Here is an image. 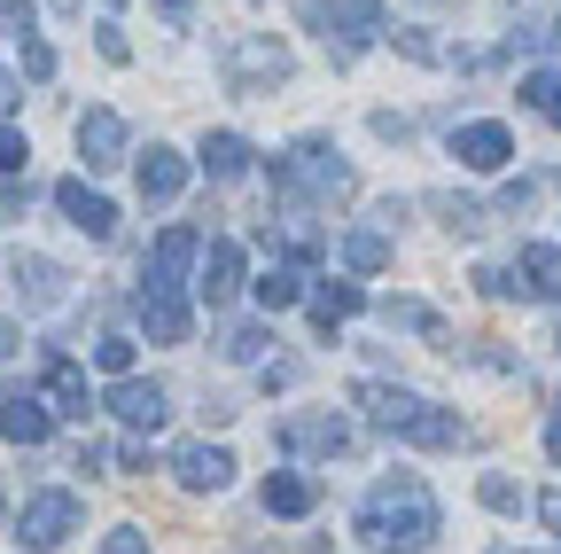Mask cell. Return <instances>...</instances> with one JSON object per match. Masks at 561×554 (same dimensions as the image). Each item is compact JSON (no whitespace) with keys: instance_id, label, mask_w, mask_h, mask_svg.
<instances>
[{"instance_id":"6da1fadb","label":"cell","mask_w":561,"mask_h":554,"mask_svg":"<svg viewBox=\"0 0 561 554\" xmlns=\"http://www.w3.org/2000/svg\"><path fill=\"white\" fill-rule=\"evenodd\" d=\"M359 546L367 554H413V546H430L437 539V500H430V484L421 476H382L375 493L359 500Z\"/></svg>"},{"instance_id":"7a4b0ae2","label":"cell","mask_w":561,"mask_h":554,"mask_svg":"<svg viewBox=\"0 0 561 554\" xmlns=\"http://www.w3.org/2000/svg\"><path fill=\"white\" fill-rule=\"evenodd\" d=\"M351 398L367 406V422H375V430H390V438H405V445L445 453V445L468 438L453 406H430V398H413V391H398V383H351Z\"/></svg>"},{"instance_id":"3957f363","label":"cell","mask_w":561,"mask_h":554,"mask_svg":"<svg viewBox=\"0 0 561 554\" xmlns=\"http://www.w3.org/2000/svg\"><path fill=\"white\" fill-rule=\"evenodd\" d=\"M273 195L289 203V212H320V203H343L351 195V165H335L328 142H297L273 157Z\"/></svg>"},{"instance_id":"277c9868","label":"cell","mask_w":561,"mask_h":554,"mask_svg":"<svg viewBox=\"0 0 561 554\" xmlns=\"http://www.w3.org/2000/svg\"><path fill=\"white\" fill-rule=\"evenodd\" d=\"M280 79H289V47L280 39H234L227 47V87L234 94H273Z\"/></svg>"},{"instance_id":"5b68a950","label":"cell","mask_w":561,"mask_h":554,"mask_svg":"<svg viewBox=\"0 0 561 554\" xmlns=\"http://www.w3.org/2000/svg\"><path fill=\"white\" fill-rule=\"evenodd\" d=\"M70 531H79V493H39V500H24V516H16V539H24L32 554H55Z\"/></svg>"},{"instance_id":"8992f818","label":"cell","mask_w":561,"mask_h":554,"mask_svg":"<svg viewBox=\"0 0 561 554\" xmlns=\"http://www.w3.org/2000/svg\"><path fill=\"white\" fill-rule=\"evenodd\" d=\"M297 16L312 24V32H351V39H375L382 32V0H297Z\"/></svg>"},{"instance_id":"52a82bcc","label":"cell","mask_w":561,"mask_h":554,"mask_svg":"<svg viewBox=\"0 0 561 554\" xmlns=\"http://www.w3.org/2000/svg\"><path fill=\"white\" fill-rule=\"evenodd\" d=\"M110 414H117L125 430H140V438H149V430H164V414H172V398H164V383H140V375H117V383H110Z\"/></svg>"},{"instance_id":"ba28073f","label":"cell","mask_w":561,"mask_h":554,"mask_svg":"<svg viewBox=\"0 0 561 554\" xmlns=\"http://www.w3.org/2000/svg\"><path fill=\"white\" fill-rule=\"evenodd\" d=\"M280 445L312 453V461H335V453H351V422L343 414H289V422H280Z\"/></svg>"},{"instance_id":"9c48e42d","label":"cell","mask_w":561,"mask_h":554,"mask_svg":"<svg viewBox=\"0 0 561 554\" xmlns=\"http://www.w3.org/2000/svg\"><path fill=\"white\" fill-rule=\"evenodd\" d=\"M453 157H460L468 172H507L515 133H507L500 117H476V125H460V133H453Z\"/></svg>"},{"instance_id":"30bf717a","label":"cell","mask_w":561,"mask_h":554,"mask_svg":"<svg viewBox=\"0 0 561 554\" xmlns=\"http://www.w3.org/2000/svg\"><path fill=\"white\" fill-rule=\"evenodd\" d=\"M507 282H515V297H546V305H561V250H553V242H523L515 265H507Z\"/></svg>"},{"instance_id":"8fae6325","label":"cell","mask_w":561,"mask_h":554,"mask_svg":"<svg viewBox=\"0 0 561 554\" xmlns=\"http://www.w3.org/2000/svg\"><path fill=\"white\" fill-rule=\"evenodd\" d=\"M55 203H62V219L79 227V235H94V242H110V235H117V203H110V195H94L87 180H55Z\"/></svg>"},{"instance_id":"7c38bea8","label":"cell","mask_w":561,"mask_h":554,"mask_svg":"<svg viewBox=\"0 0 561 554\" xmlns=\"http://www.w3.org/2000/svg\"><path fill=\"white\" fill-rule=\"evenodd\" d=\"M203 258V235L195 227H164L157 235V250H149V282H140V290H180V273Z\"/></svg>"},{"instance_id":"4fadbf2b","label":"cell","mask_w":561,"mask_h":554,"mask_svg":"<svg viewBox=\"0 0 561 554\" xmlns=\"http://www.w3.org/2000/svg\"><path fill=\"white\" fill-rule=\"evenodd\" d=\"M172 476L187 484V493H227V484H234V453L227 445H180Z\"/></svg>"},{"instance_id":"5bb4252c","label":"cell","mask_w":561,"mask_h":554,"mask_svg":"<svg viewBox=\"0 0 561 554\" xmlns=\"http://www.w3.org/2000/svg\"><path fill=\"white\" fill-rule=\"evenodd\" d=\"M195 290H203L210 313L234 305V297H242V242H210V250H203V273H195Z\"/></svg>"},{"instance_id":"9a60e30c","label":"cell","mask_w":561,"mask_h":554,"mask_svg":"<svg viewBox=\"0 0 561 554\" xmlns=\"http://www.w3.org/2000/svg\"><path fill=\"white\" fill-rule=\"evenodd\" d=\"M79 157H87V172L125 165V117H117V110H87V117H79Z\"/></svg>"},{"instance_id":"2e32d148","label":"cell","mask_w":561,"mask_h":554,"mask_svg":"<svg viewBox=\"0 0 561 554\" xmlns=\"http://www.w3.org/2000/svg\"><path fill=\"white\" fill-rule=\"evenodd\" d=\"M0 438L9 445H47L55 438V406L47 398H0Z\"/></svg>"},{"instance_id":"e0dca14e","label":"cell","mask_w":561,"mask_h":554,"mask_svg":"<svg viewBox=\"0 0 561 554\" xmlns=\"http://www.w3.org/2000/svg\"><path fill=\"white\" fill-rule=\"evenodd\" d=\"M47 406L62 414V422H87L94 398H87V368L79 360H47Z\"/></svg>"},{"instance_id":"ac0fdd59","label":"cell","mask_w":561,"mask_h":554,"mask_svg":"<svg viewBox=\"0 0 561 554\" xmlns=\"http://www.w3.org/2000/svg\"><path fill=\"white\" fill-rule=\"evenodd\" d=\"M140 328H149V343H187V305H180V290H140Z\"/></svg>"},{"instance_id":"d6986e66","label":"cell","mask_w":561,"mask_h":554,"mask_svg":"<svg viewBox=\"0 0 561 554\" xmlns=\"http://www.w3.org/2000/svg\"><path fill=\"white\" fill-rule=\"evenodd\" d=\"M16 297L24 305H62L70 297V273L55 258H16Z\"/></svg>"},{"instance_id":"ffe728a7","label":"cell","mask_w":561,"mask_h":554,"mask_svg":"<svg viewBox=\"0 0 561 554\" xmlns=\"http://www.w3.org/2000/svg\"><path fill=\"white\" fill-rule=\"evenodd\" d=\"M312 508H320V484H312L305 468L265 476V516H312Z\"/></svg>"},{"instance_id":"44dd1931","label":"cell","mask_w":561,"mask_h":554,"mask_svg":"<svg viewBox=\"0 0 561 554\" xmlns=\"http://www.w3.org/2000/svg\"><path fill=\"white\" fill-rule=\"evenodd\" d=\"M187 188V157L180 149H149V157H140V195H149V203H172Z\"/></svg>"},{"instance_id":"7402d4cb","label":"cell","mask_w":561,"mask_h":554,"mask_svg":"<svg viewBox=\"0 0 561 554\" xmlns=\"http://www.w3.org/2000/svg\"><path fill=\"white\" fill-rule=\"evenodd\" d=\"M250 290H257V305H265V313H289V305L305 297V265H265Z\"/></svg>"},{"instance_id":"603a6c76","label":"cell","mask_w":561,"mask_h":554,"mask_svg":"<svg viewBox=\"0 0 561 554\" xmlns=\"http://www.w3.org/2000/svg\"><path fill=\"white\" fill-rule=\"evenodd\" d=\"M351 313H367V290H359V282H320V290H312V320H320V328H335V320H351Z\"/></svg>"},{"instance_id":"cb8c5ba5","label":"cell","mask_w":561,"mask_h":554,"mask_svg":"<svg viewBox=\"0 0 561 554\" xmlns=\"http://www.w3.org/2000/svg\"><path fill=\"white\" fill-rule=\"evenodd\" d=\"M203 172L210 180H242L250 172V142H242V133H210V142H203Z\"/></svg>"},{"instance_id":"d4e9b609","label":"cell","mask_w":561,"mask_h":554,"mask_svg":"<svg viewBox=\"0 0 561 554\" xmlns=\"http://www.w3.org/2000/svg\"><path fill=\"white\" fill-rule=\"evenodd\" d=\"M382 320H390V328H413V336H430V343H453V328H445L430 305H421V297H390Z\"/></svg>"},{"instance_id":"484cf974","label":"cell","mask_w":561,"mask_h":554,"mask_svg":"<svg viewBox=\"0 0 561 554\" xmlns=\"http://www.w3.org/2000/svg\"><path fill=\"white\" fill-rule=\"evenodd\" d=\"M343 265H351V273H382V265H390V235H375V227L343 235Z\"/></svg>"},{"instance_id":"4316f807","label":"cell","mask_w":561,"mask_h":554,"mask_svg":"<svg viewBox=\"0 0 561 554\" xmlns=\"http://www.w3.org/2000/svg\"><path fill=\"white\" fill-rule=\"evenodd\" d=\"M523 102H530V110H538L546 125H561V71H553V63L523 79Z\"/></svg>"},{"instance_id":"83f0119b","label":"cell","mask_w":561,"mask_h":554,"mask_svg":"<svg viewBox=\"0 0 561 554\" xmlns=\"http://www.w3.org/2000/svg\"><path fill=\"white\" fill-rule=\"evenodd\" d=\"M430 212H437V219H445L453 235H476V227L491 219V212H483V203H468V195H430Z\"/></svg>"},{"instance_id":"f1b7e54d","label":"cell","mask_w":561,"mask_h":554,"mask_svg":"<svg viewBox=\"0 0 561 554\" xmlns=\"http://www.w3.org/2000/svg\"><path fill=\"white\" fill-rule=\"evenodd\" d=\"M476 500H483V508H500V516H515V508H523V484H515V476H483V484H476Z\"/></svg>"},{"instance_id":"f546056e","label":"cell","mask_w":561,"mask_h":554,"mask_svg":"<svg viewBox=\"0 0 561 554\" xmlns=\"http://www.w3.org/2000/svg\"><path fill=\"white\" fill-rule=\"evenodd\" d=\"M515 47H546V55H561V9H553V16H530V24L515 32Z\"/></svg>"},{"instance_id":"4dcf8cb0","label":"cell","mask_w":561,"mask_h":554,"mask_svg":"<svg viewBox=\"0 0 561 554\" xmlns=\"http://www.w3.org/2000/svg\"><path fill=\"white\" fill-rule=\"evenodd\" d=\"M94 360H102V375H133V336H102Z\"/></svg>"},{"instance_id":"1f68e13d","label":"cell","mask_w":561,"mask_h":554,"mask_svg":"<svg viewBox=\"0 0 561 554\" xmlns=\"http://www.w3.org/2000/svg\"><path fill=\"white\" fill-rule=\"evenodd\" d=\"M24 157H32V142H24L16 125H0V180H9V172H24Z\"/></svg>"},{"instance_id":"d6a6232c","label":"cell","mask_w":561,"mask_h":554,"mask_svg":"<svg viewBox=\"0 0 561 554\" xmlns=\"http://www.w3.org/2000/svg\"><path fill=\"white\" fill-rule=\"evenodd\" d=\"M227 360H242V368L265 360V328H234V336H227Z\"/></svg>"},{"instance_id":"836d02e7","label":"cell","mask_w":561,"mask_h":554,"mask_svg":"<svg viewBox=\"0 0 561 554\" xmlns=\"http://www.w3.org/2000/svg\"><path fill=\"white\" fill-rule=\"evenodd\" d=\"M16 47H24V71L32 79H55V47L47 39H16Z\"/></svg>"},{"instance_id":"e575fe53","label":"cell","mask_w":561,"mask_h":554,"mask_svg":"<svg viewBox=\"0 0 561 554\" xmlns=\"http://www.w3.org/2000/svg\"><path fill=\"white\" fill-rule=\"evenodd\" d=\"M398 39V55H413V63H437V39L430 32H390Z\"/></svg>"},{"instance_id":"d590c367","label":"cell","mask_w":561,"mask_h":554,"mask_svg":"<svg viewBox=\"0 0 561 554\" xmlns=\"http://www.w3.org/2000/svg\"><path fill=\"white\" fill-rule=\"evenodd\" d=\"M102 554H149V539H140V531H133V523H117V531H110V539H102Z\"/></svg>"},{"instance_id":"8d00e7d4","label":"cell","mask_w":561,"mask_h":554,"mask_svg":"<svg viewBox=\"0 0 561 554\" xmlns=\"http://www.w3.org/2000/svg\"><path fill=\"white\" fill-rule=\"evenodd\" d=\"M0 24H9L16 39H32V0H0Z\"/></svg>"},{"instance_id":"74e56055","label":"cell","mask_w":561,"mask_h":554,"mask_svg":"<svg viewBox=\"0 0 561 554\" xmlns=\"http://www.w3.org/2000/svg\"><path fill=\"white\" fill-rule=\"evenodd\" d=\"M375 133H382V142H413V117H398V110H375Z\"/></svg>"},{"instance_id":"f35d334b","label":"cell","mask_w":561,"mask_h":554,"mask_svg":"<svg viewBox=\"0 0 561 554\" xmlns=\"http://www.w3.org/2000/svg\"><path fill=\"white\" fill-rule=\"evenodd\" d=\"M24 212V188H9V180H0V219H16Z\"/></svg>"},{"instance_id":"ab89813d","label":"cell","mask_w":561,"mask_h":554,"mask_svg":"<svg viewBox=\"0 0 561 554\" xmlns=\"http://www.w3.org/2000/svg\"><path fill=\"white\" fill-rule=\"evenodd\" d=\"M164 16H172V24H187V16H195V0H164Z\"/></svg>"},{"instance_id":"60d3db41","label":"cell","mask_w":561,"mask_h":554,"mask_svg":"<svg viewBox=\"0 0 561 554\" xmlns=\"http://www.w3.org/2000/svg\"><path fill=\"white\" fill-rule=\"evenodd\" d=\"M553 406H561V398H553ZM546 453L561 461V414H553V430H546Z\"/></svg>"},{"instance_id":"b9f144b4","label":"cell","mask_w":561,"mask_h":554,"mask_svg":"<svg viewBox=\"0 0 561 554\" xmlns=\"http://www.w3.org/2000/svg\"><path fill=\"white\" fill-rule=\"evenodd\" d=\"M9 102H16V79H9V71H0V110H9Z\"/></svg>"},{"instance_id":"7bdbcfd3","label":"cell","mask_w":561,"mask_h":554,"mask_svg":"<svg viewBox=\"0 0 561 554\" xmlns=\"http://www.w3.org/2000/svg\"><path fill=\"white\" fill-rule=\"evenodd\" d=\"M546 523H553V531H561V493H553V500H546Z\"/></svg>"},{"instance_id":"ee69618b","label":"cell","mask_w":561,"mask_h":554,"mask_svg":"<svg viewBox=\"0 0 561 554\" xmlns=\"http://www.w3.org/2000/svg\"><path fill=\"white\" fill-rule=\"evenodd\" d=\"M0 523H9V500H0Z\"/></svg>"},{"instance_id":"f6af8a7d","label":"cell","mask_w":561,"mask_h":554,"mask_svg":"<svg viewBox=\"0 0 561 554\" xmlns=\"http://www.w3.org/2000/svg\"><path fill=\"white\" fill-rule=\"evenodd\" d=\"M553 343H561V336H553Z\"/></svg>"}]
</instances>
